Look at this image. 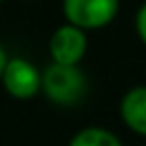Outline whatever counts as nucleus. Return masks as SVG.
<instances>
[{
  "label": "nucleus",
  "mask_w": 146,
  "mask_h": 146,
  "mask_svg": "<svg viewBox=\"0 0 146 146\" xmlns=\"http://www.w3.org/2000/svg\"><path fill=\"white\" fill-rule=\"evenodd\" d=\"M41 90L58 105H73L84 97L86 78L78 64L52 62L41 75Z\"/></svg>",
  "instance_id": "obj_1"
},
{
  "label": "nucleus",
  "mask_w": 146,
  "mask_h": 146,
  "mask_svg": "<svg viewBox=\"0 0 146 146\" xmlns=\"http://www.w3.org/2000/svg\"><path fill=\"white\" fill-rule=\"evenodd\" d=\"M62 11L69 24L95 30L108 26L118 13V0H64Z\"/></svg>",
  "instance_id": "obj_2"
},
{
  "label": "nucleus",
  "mask_w": 146,
  "mask_h": 146,
  "mask_svg": "<svg viewBox=\"0 0 146 146\" xmlns=\"http://www.w3.org/2000/svg\"><path fill=\"white\" fill-rule=\"evenodd\" d=\"M0 80L5 90L15 99H30L41 90V73L26 58H9Z\"/></svg>",
  "instance_id": "obj_3"
},
{
  "label": "nucleus",
  "mask_w": 146,
  "mask_h": 146,
  "mask_svg": "<svg viewBox=\"0 0 146 146\" xmlns=\"http://www.w3.org/2000/svg\"><path fill=\"white\" fill-rule=\"evenodd\" d=\"M86 35L82 28L67 24L60 26L50 39V54L54 62L60 64H78L86 54Z\"/></svg>",
  "instance_id": "obj_4"
},
{
  "label": "nucleus",
  "mask_w": 146,
  "mask_h": 146,
  "mask_svg": "<svg viewBox=\"0 0 146 146\" xmlns=\"http://www.w3.org/2000/svg\"><path fill=\"white\" fill-rule=\"evenodd\" d=\"M120 116L131 131L146 135V86H135L123 97Z\"/></svg>",
  "instance_id": "obj_5"
},
{
  "label": "nucleus",
  "mask_w": 146,
  "mask_h": 146,
  "mask_svg": "<svg viewBox=\"0 0 146 146\" xmlns=\"http://www.w3.org/2000/svg\"><path fill=\"white\" fill-rule=\"evenodd\" d=\"M69 146H123V144L108 129L88 127V129H82V131L75 133L73 140L69 142Z\"/></svg>",
  "instance_id": "obj_6"
},
{
  "label": "nucleus",
  "mask_w": 146,
  "mask_h": 146,
  "mask_svg": "<svg viewBox=\"0 0 146 146\" xmlns=\"http://www.w3.org/2000/svg\"><path fill=\"white\" fill-rule=\"evenodd\" d=\"M135 28H137V35H140V39L144 41V45H146V5H142V9L137 11Z\"/></svg>",
  "instance_id": "obj_7"
},
{
  "label": "nucleus",
  "mask_w": 146,
  "mask_h": 146,
  "mask_svg": "<svg viewBox=\"0 0 146 146\" xmlns=\"http://www.w3.org/2000/svg\"><path fill=\"white\" fill-rule=\"evenodd\" d=\"M7 54H5V50H2V45H0V78H2V71H5V64H7Z\"/></svg>",
  "instance_id": "obj_8"
},
{
  "label": "nucleus",
  "mask_w": 146,
  "mask_h": 146,
  "mask_svg": "<svg viewBox=\"0 0 146 146\" xmlns=\"http://www.w3.org/2000/svg\"><path fill=\"white\" fill-rule=\"evenodd\" d=\"M0 2H2V0H0Z\"/></svg>",
  "instance_id": "obj_9"
}]
</instances>
